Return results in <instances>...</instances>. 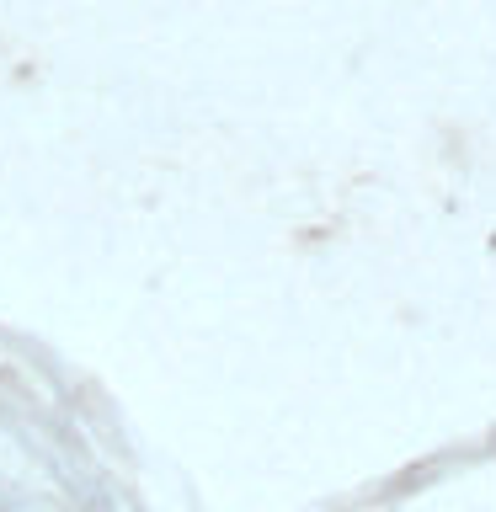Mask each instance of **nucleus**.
Returning <instances> with one entry per match:
<instances>
[]
</instances>
